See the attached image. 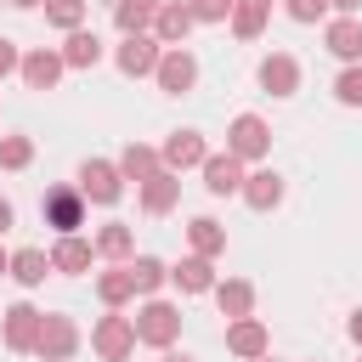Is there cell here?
<instances>
[{"label":"cell","instance_id":"obj_30","mask_svg":"<svg viewBox=\"0 0 362 362\" xmlns=\"http://www.w3.org/2000/svg\"><path fill=\"white\" fill-rule=\"evenodd\" d=\"M113 28H119V34H147V28H153V6L119 0V6H113Z\"/></svg>","mask_w":362,"mask_h":362},{"label":"cell","instance_id":"obj_16","mask_svg":"<svg viewBox=\"0 0 362 362\" xmlns=\"http://www.w3.org/2000/svg\"><path fill=\"white\" fill-rule=\"evenodd\" d=\"M198 170H204V187H209V198H232V192L243 187V158H232V153H209Z\"/></svg>","mask_w":362,"mask_h":362},{"label":"cell","instance_id":"obj_10","mask_svg":"<svg viewBox=\"0 0 362 362\" xmlns=\"http://www.w3.org/2000/svg\"><path fill=\"white\" fill-rule=\"evenodd\" d=\"M17 74H23V85H28V90H51V85L68 74V62H62V51H51V45H34V51H23Z\"/></svg>","mask_w":362,"mask_h":362},{"label":"cell","instance_id":"obj_26","mask_svg":"<svg viewBox=\"0 0 362 362\" xmlns=\"http://www.w3.org/2000/svg\"><path fill=\"white\" fill-rule=\"evenodd\" d=\"M96 300H102L107 311H119L124 300H136V277H130V260H124V266H107V272L96 277Z\"/></svg>","mask_w":362,"mask_h":362},{"label":"cell","instance_id":"obj_15","mask_svg":"<svg viewBox=\"0 0 362 362\" xmlns=\"http://www.w3.org/2000/svg\"><path fill=\"white\" fill-rule=\"evenodd\" d=\"M322 45L351 68V62H362V17H328L322 23Z\"/></svg>","mask_w":362,"mask_h":362},{"label":"cell","instance_id":"obj_31","mask_svg":"<svg viewBox=\"0 0 362 362\" xmlns=\"http://www.w3.org/2000/svg\"><path fill=\"white\" fill-rule=\"evenodd\" d=\"M45 23L62 28V34L85 28V0H45Z\"/></svg>","mask_w":362,"mask_h":362},{"label":"cell","instance_id":"obj_36","mask_svg":"<svg viewBox=\"0 0 362 362\" xmlns=\"http://www.w3.org/2000/svg\"><path fill=\"white\" fill-rule=\"evenodd\" d=\"M17 62H23V51H17V45L0 34V79H6V74H17Z\"/></svg>","mask_w":362,"mask_h":362},{"label":"cell","instance_id":"obj_42","mask_svg":"<svg viewBox=\"0 0 362 362\" xmlns=\"http://www.w3.org/2000/svg\"><path fill=\"white\" fill-rule=\"evenodd\" d=\"M11 6H23V11H28V6H45V0H11Z\"/></svg>","mask_w":362,"mask_h":362},{"label":"cell","instance_id":"obj_20","mask_svg":"<svg viewBox=\"0 0 362 362\" xmlns=\"http://www.w3.org/2000/svg\"><path fill=\"white\" fill-rule=\"evenodd\" d=\"M238 198L249 204V209H277L283 204V175L277 170H255V175H243V187H238Z\"/></svg>","mask_w":362,"mask_h":362},{"label":"cell","instance_id":"obj_6","mask_svg":"<svg viewBox=\"0 0 362 362\" xmlns=\"http://www.w3.org/2000/svg\"><path fill=\"white\" fill-rule=\"evenodd\" d=\"M90 351H96L102 362H130V351H136V328H130V317H119V311L96 317V328H90Z\"/></svg>","mask_w":362,"mask_h":362},{"label":"cell","instance_id":"obj_7","mask_svg":"<svg viewBox=\"0 0 362 362\" xmlns=\"http://www.w3.org/2000/svg\"><path fill=\"white\" fill-rule=\"evenodd\" d=\"M158 51H164V45H158L153 34H124L119 51H113V62H119L124 79H147V74L158 68Z\"/></svg>","mask_w":362,"mask_h":362},{"label":"cell","instance_id":"obj_4","mask_svg":"<svg viewBox=\"0 0 362 362\" xmlns=\"http://www.w3.org/2000/svg\"><path fill=\"white\" fill-rule=\"evenodd\" d=\"M79 192H85V204L113 209V204L124 198V175H119V164H113V158H85V164H79Z\"/></svg>","mask_w":362,"mask_h":362},{"label":"cell","instance_id":"obj_24","mask_svg":"<svg viewBox=\"0 0 362 362\" xmlns=\"http://www.w3.org/2000/svg\"><path fill=\"white\" fill-rule=\"evenodd\" d=\"M113 164H119V175L136 181V187H141L153 170H164V164H158V147H147V141H124V153H119Z\"/></svg>","mask_w":362,"mask_h":362},{"label":"cell","instance_id":"obj_13","mask_svg":"<svg viewBox=\"0 0 362 362\" xmlns=\"http://www.w3.org/2000/svg\"><path fill=\"white\" fill-rule=\"evenodd\" d=\"M204 158H209V147H204V136H198V130H175V136L158 147V164H164V170H175V175H181V170H198Z\"/></svg>","mask_w":362,"mask_h":362},{"label":"cell","instance_id":"obj_18","mask_svg":"<svg viewBox=\"0 0 362 362\" xmlns=\"http://www.w3.org/2000/svg\"><path fill=\"white\" fill-rule=\"evenodd\" d=\"M260 90H272V96H294V90H300V62H294L288 51L260 57Z\"/></svg>","mask_w":362,"mask_h":362},{"label":"cell","instance_id":"obj_9","mask_svg":"<svg viewBox=\"0 0 362 362\" xmlns=\"http://www.w3.org/2000/svg\"><path fill=\"white\" fill-rule=\"evenodd\" d=\"M40 317H45V311H34L28 300L6 305V322H0V334H6V351H17V356H34V339H40Z\"/></svg>","mask_w":362,"mask_h":362},{"label":"cell","instance_id":"obj_28","mask_svg":"<svg viewBox=\"0 0 362 362\" xmlns=\"http://www.w3.org/2000/svg\"><path fill=\"white\" fill-rule=\"evenodd\" d=\"M62 62H68V68H79V74H85V68H96V62H102V40H96L90 28H74V34L62 40Z\"/></svg>","mask_w":362,"mask_h":362},{"label":"cell","instance_id":"obj_21","mask_svg":"<svg viewBox=\"0 0 362 362\" xmlns=\"http://www.w3.org/2000/svg\"><path fill=\"white\" fill-rule=\"evenodd\" d=\"M170 283H175L181 294H209V288H215V260H204V255H181V260L170 266Z\"/></svg>","mask_w":362,"mask_h":362},{"label":"cell","instance_id":"obj_2","mask_svg":"<svg viewBox=\"0 0 362 362\" xmlns=\"http://www.w3.org/2000/svg\"><path fill=\"white\" fill-rule=\"evenodd\" d=\"M74 351H79V322L62 317V311H45V317H40L34 356H40V362H74Z\"/></svg>","mask_w":362,"mask_h":362},{"label":"cell","instance_id":"obj_33","mask_svg":"<svg viewBox=\"0 0 362 362\" xmlns=\"http://www.w3.org/2000/svg\"><path fill=\"white\" fill-rule=\"evenodd\" d=\"M334 102H339V107H362V62H351V68L334 79Z\"/></svg>","mask_w":362,"mask_h":362},{"label":"cell","instance_id":"obj_38","mask_svg":"<svg viewBox=\"0 0 362 362\" xmlns=\"http://www.w3.org/2000/svg\"><path fill=\"white\" fill-rule=\"evenodd\" d=\"M11 221H17V209H11V198H0V232H11Z\"/></svg>","mask_w":362,"mask_h":362},{"label":"cell","instance_id":"obj_19","mask_svg":"<svg viewBox=\"0 0 362 362\" xmlns=\"http://www.w3.org/2000/svg\"><path fill=\"white\" fill-rule=\"evenodd\" d=\"M215 305H221V317L232 322V317H255V283L249 277H215Z\"/></svg>","mask_w":362,"mask_h":362},{"label":"cell","instance_id":"obj_34","mask_svg":"<svg viewBox=\"0 0 362 362\" xmlns=\"http://www.w3.org/2000/svg\"><path fill=\"white\" fill-rule=\"evenodd\" d=\"M192 23H226L232 17V0H187Z\"/></svg>","mask_w":362,"mask_h":362},{"label":"cell","instance_id":"obj_23","mask_svg":"<svg viewBox=\"0 0 362 362\" xmlns=\"http://www.w3.org/2000/svg\"><path fill=\"white\" fill-rule=\"evenodd\" d=\"M232 34L238 40H260L266 34V23H272V0H232Z\"/></svg>","mask_w":362,"mask_h":362},{"label":"cell","instance_id":"obj_5","mask_svg":"<svg viewBox=\"0 0 362 362\" xmlns=\"http://www.w3.org/2000/svg\"><path fill=\"white\" fill-rule=\"evenodd\" d=\"M153 79H158V90H164V96H187V90L198 85V57H192L187 45H164V51H158Z\"/></svg>","mask_w":362,"mask_h":362},{"label":"cell","instance_id":"obj_44","mask_svg":"<svg viewBox=\"0 0 362 362\" xmlns=\"http://www.w3.org/2000/svg\"><path fill=\"white\" fill-rule=\"evenodd\" d=\"M255 362H272V351H266V356H255Z\"/></svg>","mask_w":362,"mask_h":362},{"label":"cell","instance_id":"obj_45","mask_svg":"<svg viewBox=\"0 0 362 362\" xmlns=\"http://www.w3.org/2000/svg\"><path fill=\"white\" fill-rule=\"evenodd\" d=\"M356 362H362V356H356Z\"/></svg>","mask_w":362,"mask_h":362},{"label":"cell","instance_id":"obj_14","mask_svg":"<svg viewBox=\"0 0 362 362\" xmlns=\"http://www.w3.org/2000/svg\"><path fill=\"white\" fill-rule=\"evenodd\" d=\"M90 260H96V243H90V238H79V232H62V238L51 243V272H62V277L90 272Z\"/></svg>","mask_w":362,"mask_h":362},{"label":"cell","instance_id":"obj_8","mask_svg":"<svg viewBox=\"0 0 362 362\" xmlns=\"http://www.w3.org/2000/svg\"><path fill=\"white\" fill-rule=\"evenodd\" d=\"M40 209H45V226H57V238L85 226V192H79V187H51Z\"/></svg>","mask_w":362,"mask_h":362},{"label":"cell","instance_id":"obj_11","mask_svg":"<svg viewBox=\"0 0 362 362\" xmlns=\"http://www.w3.org/2000/svg\"><path fill=\"white\" fill-rule=\"evenodd\" d=\"M226 351H232L238 362H255V356H266V351H272V334H266V322H260V317H232V322H226Z\"/></svg>","mask_w":362,"mask_h":362},{"label":"cell","instance_id":"obj_12","mask_svg":"<svg viewBox=\"0 0 362 362\" xmlns=\"http://www.w3.org/2000/svg\"><path fill=\"white\" fill-rule=\"evenodd\" d=\"M192 28H198V23H192L187 0H164V6L153 11V28H147V34H153L158 45H187V34H192Z\"/></svg>","mask_w":362,"mask_h":362},{"label":"cell","instance_id":"obj_3","mask_svg":"<svg viewBox=\"0 0 362 362\" xmlns=\"http://www.w3.org/2000/svg\"><path fill=\"white\" fill-rule=\"evenodd\" d=\"M226 153L243 158V164L266 158V153H272V124H266L260 113H238V119L226 124Z\"/></svg>","mask_w":362,"mask_h":362},{"label":"cell","instance_id":"obj_32","mask_svg":"<svg viewBox=\"0 0 362 362\" xmlns=\"http://www.w3.org/2000/svg\"><path fill=\"white\" fill-rule=\"evenodd\" d=\"M34 164V141L28 136H0V170H28Z\"/></svg>","mask_w":362,"mask_h":362},{"label":"cell","instance_id":"obj_39","mask_svg":"<svg viewBox=\"0 0 362 362\" xmlns=\"http://www.w3.org/2000/svg\"><path fill=\"white\" fill-rule=\"evenodd\" d=\"M345 334H351V339L362 345V311H351V322H345Z\"/></svg>","mask_w":362,"mask_h":362},{"label":"cell","instance_id":"obj_41","mask_svg":"<svg viewBox=\"0 0 362 362\" xmlns=\"http://www.w3.org/2000/svg\"><path fill=\"white\" fill-rule=\"evenodd\" d=\"M6 266H11V255H6V249H0V277H6Z\"/></svg>","mask_w":362,"mask_h":362},{"label":"cell","instance_id":"obj_17","mask_svg":"<svg viewBox=\"0 0 362 362\" xmlns=\"http://www.w3.org/2000/svg\"><path fill=\"white\" fill-rule=\"evenodd\" d=\"M136 192H141V209H147V215H170V209L181 204V175H175V170H153Z\"/></svg>","mask_w":362,"mask_h":362},{"label":"cell","instance_id":"obj_29","mask_svg":"<svg viewBox=\"0 0 362 362\" xmlns=\"http://www.w3.org/2000/svg\"><path fill=\"white\" fill-rule=\"evenodd\" d=\"M130 277H136V294H158L170 283V266L158 255H130Z\"/></svg>","mask_w":362,"mask_h":362},{"label":"cell","instance_id":"obj_37","mask_svg":"<svg viewBox=\"0 0 362 362\" xmlns=\"http://www.w3.org/2000/svg\"><path fill=\"white\" fill-rule=\"evenodd\" d=\"M328 11H339V17H356V11H362V0H328Z\"/></svg>","mask_w":362,"mask_h":362},{"label":"cell","instance_id":"obj_1","mask_svg":"<svg viewBox=\"0 0 362 362\" xmlns=\"http://www.w3.org/2000/svg\"><path fill=\"white\" fill-rule=\"evenodd\" d=\"M130 328H136V345H153V351H170V345L181 339V305H170V300H158V294H147V300L136 305V317H130Z\"/></svg>","mask_w":362,"mask_h":362},{"label":"cell","instance_id":"obj_27","mask_svg":"<svg viewBox=\"0 0 362 362\" xmlns=\"http://www.w3.org/2000/svg\"><path fill=\"white\" fill-rule=\"evenodd\" d=\"M45 272H51V255H45V249H11L6 277H17L23 288H40V283H45Z\"/></svg>","mask_w":362,"mask_h":362},{"label":"cell","instance_id":"obj_43","mask_svg":"<svg viewBox=\"0 0 362 362\" xmlns=\"http://www.w3.org/2000/svg\"><path fill=\"white\" fill-rule=\"evenodd\" d=\"M141 6H153V11H158V6H164V0H141Z\"/></svg>","mask_w":362,"mask_h":362},{"label":"cell","instance_id":"obj_25","mask_svg":"<svg viewBox=\"0 0 362 362\" xmlns=\"http://www.w3.org/2000/svg\"><path fill=\"white\" fill-rule=\"evenodd\" d=\"M90 243H96V255H102V260H113V266H124V260L136 255V232H130L124 221H107Z\"/></svg>","mask_w":362,"mask_h":362},{"label":"cell","instance_id":"obj_40","mask_svg":"<svg viewBox=\"0 0 362 362\" xmlns=\"http://www.w3.org/2000/svg\"><path fill=\"white\" fill-rule=\"evenodd\" d=\"M158 362H192V356H187V351H164Z\"/></svg>","mask_w":362,"mask_h":362},{"label":"cell","instance_id":"obj_22","mask_svg":"<svg viewBox=\"0 0 362 362\" xmlns=\"http://www.w3.org/2000/svg\"><path fill=\"white\" fill-rule=\"evenodd\" d=\"M187 243H192V255L215 260V255H226V226H221L215 215H192V221H187Z\"/></svg>","mask_w":362,"mask_h":362},{"label":"cell","instance_id":"obj_35","mask_svg":"<svg viewBox=\"0 0 362 362\" xmlns=\"http://www.w3.org/2000/svg\"><path fill=\"white\" fill-rule=\"evenodd\" d=\"M283 11H288L294 23H322V17H328V0H283Z\"/></svg>","mask_w":362,"mask_h":362}]
</instances>
